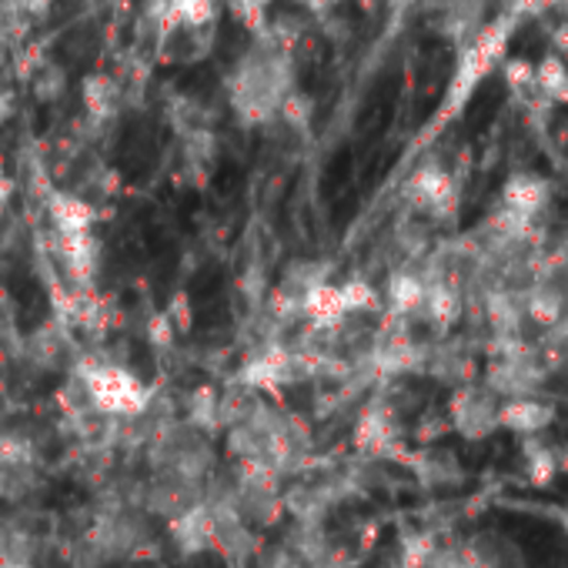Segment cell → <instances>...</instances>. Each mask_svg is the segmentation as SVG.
<instances>
[{"label": "cell", "mask_w": 568, "mask_h": 568, "mask_svg": "<svg viewBox=\"0 0 568 568\" xmlns=\"http://www.w3.org/2000/svg\"><path fill=\"white\" fill-rule=\"evenodd\" d=\"M298 4H302L305 11L325 14V11H332V4H335V0H298Z\"/></svg>", "instance_id": "obj_30"}, {"label": "cell", "mask_w": 568, "mask_h": 568, "mask_svg": "<svg viewBox=\"0 0 568 568\" xmlns=\"http://www.w3.org/2000/svg\"><path fill=\"white\" fill-rule=\"evenodd\" d=\"M405 194L412 201V211L418 214H432V217H448L455 214V204H458V191H455V181L445 168L438 164H422L408 184H405Z\"/></svg>", "instance_id": "obj_5"}, {"label": "cell", "mask_w": 568, "mask_h": 568, "mask_svg": "<svg viewBox=\"0 0 568 568\" xmlns=\"http://www.w3.org/2000/svg\"><path fill=\"white\" fill-rule=\"evenodd\" d=\"M395 241L402 244L405 254H422V251L428 247V224H425L418 214H408V217L398 224Z\"/></svg>", "instance_id": "obj_24"}, {"label": "cell", "mask_w": 568, "mask_h": 568, "mask_svg": "<svg viewBox=\"0 0 568 568\" xmlns=\"http://www.w3.org/2000/svg\"><path fill=\"white\" fill-rule=\"evenodd\" d=\"M548 201V184L535 174H515L505 181V191H501V207L518 214V217H535Z\"/></svg>", "instance_id": "obj_11"}, {"label": "cell", "mask_w": 568, "mask_h": 568, "mask_svg": "<svg viewBox=\"0 0 568 568\" xmlns=\"http://www.w3.org/2000/svg\"><path fill=\"white\" fill-rule=\"evenodd\" d=\"M505 78H508V84L521 94H541L538 91V81H535V68L528 64V61H508L505 64Z\"/></svg>", "instance_id": "obj_25"}, {"label": "cell", "mask_w": 568, "mask_h": 568, "mask_svg": "<svg viewBox=\"0 0 568 568\" xmlns=\"http://www.w3.org/2000/svg\"><path fill=\"white\" fill-rule=\"evenodd\" d=\"M267 4L271 0H227L231 14L251 31V34H261L267 28Z\"/></svg>", "instance_id": "obj_23"}, {"label": "cell", "mask_w": 568, "mask_h": 568, "mask_svg": "<svg viewBox=\"0 0 568 568\" xmlns=\"http://www.w3.org/2000/svg\"><path fill=\"white\" fill-rule=\"evenodd\" d=\"M355 448L372 458H402L405 462L408 455H402L395 408H388L385 402H375L372 408H365L355 425Z\"/></svg>", "instance_id": "obj_6"}, {"label": "cell", "mask_w": 568, "mask_h": 568, "mask_svg": "<svg viewBox=\"0 0 568 568\" xmlns=\"http://www.w3.org/2000/svg\"><path fill=\"white\" fill-rule=\"evenodd\" d=\"M187 425L201 428V432H217L221 422H217V392L214 388H197L191 392L187 398Z\"/></svg>", "instance_id": "obj_19"}, {"label": "cell", "mask_w": 568, "mask_h": 568, "mask_svg": "<svg viewBox=\"0 0 568 568\" xmlns=\"http://www.w3.org/2000/svg\"><path fill=\"white\" fill-rule=\"evenodd\" d=\"M211 28H197V24H164L158 31L161 44H158V54L164 64H187V61H201L207 51H211Z\"/></svg>", "instance_id": "obj_7"}, {"label": "cell", "mask_w": 568, "mask_h": 568, "mask_svg": "<svg viewBox=\"0 0 568 568\" xmlns=\"http://www.w3.org/2000/svg\"><path fill=\"white\" fill-rule=\"evenodd\" d=\"M58 251H61V261L71 274H78L81 281L91 277L98 271V261H101V241L94 237V231H84V234H64L58 237Z\"/></svg>", "instance_id": "obj_12"}, {"label": "cell", "mask_w": 568, "mask_h": 568, "mask_svg": "<svg viewBox=\"0 0 568 568\" xmlns=\"http://www.w3.org/2000/svg\"><path fill=\"white\" fill-rule=\"evenodd\" d=\"M525 471H528V481L535 488H545L551 485L555 471H558V462H555V448L551 445H541L535 442V435H525Z\"/></svg>", "instance_id": "obj_17"}, {"label": "cell", "mask_w": 568, "mask_h": 568, "mask_svg": "<svg viewBox=\"0 0 568 568\" xmlns=\"http://www.w3.org/2000/svg\"><path fill=\"white\" fill-rule=\"evenodd\" d=\"M535 81L545 101L568 104V64L558 54H548L541 64H535Z\"/></svg>", "instance_id": "obj_16"}, {"label": "cell", "mask_w": 568, "mask_h": 568, "mask_svg": "<svg viewBox=\"0 0 568 568\" xmlns=\"http://www.w3.org/2000/svg\"><path fill=\"white\" fill-rule=\"evenodd\" d=\"M51 4H54V0H18V8L28 11V14H41V11H48Z\"/></svg>", "instance_id": "obj_28"}, {"label": "cell", "mask_w": 568, "mask_h": 568, "mask_svg": "<svg viewBox=\"0 0 568 568\" xmlns=\"http://www.w3.org/2000/svg\"><path fill=\"white\" fill-rule=\"evenodd\" d=\"M342 298H345V308H348V318L355 315H368V312H378V292L372 288V281L365 277H352L342 284Z\"/></svg>", "instance_id": "obj_21"}, {"label": "cell", "mask_w": 568, "mask_h": 568, "mask_svg": "<svg viewBox=\"0 0 568 568\" xmlns=\"http://www.w3.org/2000/svg\"><path fill=\"white\" fill-rule=\"evenodd\" d=\"M28 352H31V358H34L38 365H44V368H61V358H64V352H68V342H64L61 332L41 328V332L31 338Z\"/></svg>", "instance_id": "obj_20"}, {"label": "cell", "mask_w": 568, "mask_h": 568, "mask_svg": "<svg viewBox=\"0 0 568 568\" xmlns=\"http://www.w3.org/2000/svg\"><path fill=\"white\" fill-rule=\"evenodd\" d=\"M78 378L88 392L91 408L104 418L128 422L151 408L154 392L134 372H128L114 362H88L78 368Z\"/></svg>", "instance_id": "obj_2"}, {"label": "cell", "mask_w": 568, "mask_h": 568, "mask_svg": "<svg viewBox=\"0 0 568 568\" xmlns=\"http://www.w3.org/2000/svg\"><path fill=\"white\" fill-rule=\"evenodd\" d=\"M81 98H84V108L94 121H111L118 114V104H121V88L108 74H91L81 84Z\"/></svg>", "instance_id": "obj_14"}, {"label": "cell", "mask_w": 568, "mask_h": 568, "mask_svg": "<svg viewBox=\"0 0 568 568\" xmlns=\"http://www.w3.org/2000/svg\"><path fill=\"white\" fill-rule=\"evenodd\" d=\"M34 91H38V98H41V101H58V98H61V91H64V71L51 64V68L44 71V78H38V81H34Z\"/></svg>", "instance_id": "obj_26"}, {"label": "cell", "mask_w": 568, "mask_h": 568, "mask_svg": "<svg viewBox=\"0 0 568 568\" xmlns=\"http://www.w3.org/2000/svg\"><path fill=\"white\" fill-rule=\"evenodd\" d=\"M551 48H555V54H558V58H568V28L555 31V38H551Z\"/></svg>", "instance_id": "obj_29"}, {"label": "cell", "mask_w": 568, "mask_h": 568, "mask_svg": "<svg viewBox=\"0 0 568 568\" xmlns=\"http://www.w3.org/2000/svg\"><path fill=\"white\" fill-rule=\"evenodd\" d=\"M555 422V408L531 398V395H515L498 402V428L518 432V435H538Z\"/></svg>", "instance_id": "obj_9"}, {"label": "cell", "mask_w": 568, "mask_h": 568, "mask_svg": "<svg viewBox=\"0 0 568 568\" xmlns=\"http://www.w3.org/2000/svg\"><path fill=\"white\" fill-rule=\"evenodd\" d=\"M558 521H561V525L568 528V508H561V511H558Z\"/></svg>", "instance_id": "obj_33"}, {"label": "cell", "mask_w": 568, "mask_h": 568, "mask_svg": "<svg viewBox=\"0 0 568 568\" xmlns=\"http://www.w3.org/2000/svg\"><path fill=\"white\" fill-rule=\"evenodd\" d=\"M168 535L178 545V551L184 555H201L211 551V538H214V518H211V505L201 498L197 505H191L184 515L168 521Z\"/></svg>", "instance_id": "obj_8"}, {"label": "cell", "mask_w": 568, "mask_h": 568, "mask_svg": "<svg viewBox=\"0 0 568 568\" xmlns=\"http://www.w3.org/2000/svg\"><path fill=\"white\" fill-rule=\"evenodd\" d=\"M4 568H38V565H31V561H4Z\"/></svg>", "instance_id": "obj_32"}, {"label": "cell", "mask_w": 568, "mask_h": 568, "mask_svg": "<svg viewBox=\"0 0 568 568\" xmlns=\"http://www.w3.org/2000/svg\"><path fill=\"white\" fill-rule=\"evenodd\" d=\"M435 538L428 531H415L402 545V568H428L435 558Z\"/></svg>", "instance_id": "obj_22"}, {"label": "cell", "mask_w": 568, "mask_h": 568, "mask_svg": "<svg viewBox=\"0 0 568 568\" xmlns=\"http://www.w3.org/2000/svg\"><path fill=\"white\" fill-rule=\"evenodd\" d=\"M508 38V24H495V28H485L475 34L471 48L465 51V58L458 61V71L452 78V88H448V98H445V118H452L465 101L468 94L478 88V81L491 71V61L501 54V44Z\"/></svg>", "instance_id": "obj_3"}, {"label": "cell", "mask_w": 568, "mask_h": 568, "mask_svg": "<svg viewBox=\"0 0 568 568\" xmlns=\"http://www.w3.org/2000/svg\"><path fill=\"white\" fill-rule=\"evenodd\" d=\"M48 217L58 231V237L64 234H84L94 231L98 211L91 207V201H84L81 194H68V191H54L48 197Z\"/></svg>", "instance_id": "obj_10"}, {"label": "cell", "mask_w": 568, "mask_h": 568, "mask_svg": "<svg viewBox=\"0 0 568 568\" xmlns=\"http://www.w3.org/2000/svg\"><path fill=\"white\" fill-rule=\"evenodd\" d=\"M254 48L237 61L231 74V108L241 124H267L277 118L281 101L295 91L292 51L274 44L264 31L254 34Z\"/></svg>", "instance_id": "obj_1"}, {"label": "cell", "mask_w": 568, "mask_h": 568, "mask_svg": "<svg viewBox=\"0 0 568 568\" xmlns=\"http://www.w3.org/2000/svg\"><path fill=\"white\" fill-rule=\"evenodd\" d=\"M448 425L468 438V442H481L491 432H498V395L488 385H462L452 395L448 405Z\"/></svg>", "instance_id": "obj_4"}, {"label": "cell", "mask_w": 568, "mask_h": 568, "mask_svg": "<svg viewBox=\"0 0 568 568\" xmlns=\"http://www.w3.org/2000/svg\"><path fill=\"white\" fill-rule=\"evenodd\" d=\"M18 111V101H14V91L0 84V124H8Z\"/></svg>", "instance_id": "obj_27"}, {"label": "cell", "mask_w": 568, "mask_h": 568, "mask_svg": "<svg viewBox=\"0 0 568 568\" xmlns=\"http://www.w3.org/2000/svg\"><path fill=\"white\" fill-rule=\"evenodd\" d=\"M565 325H568V322H565Z\"/></svg>", "instance_id": "obj_34"}, {"label": "cell", "mask_w": 568, "mask_h": 568, "mask_svg": "<svg viewBox=\"0 0 568 568\" xmlns=\"http://www.w3.org/2000/svg\"><path fill=\"white\" fill-rule=\"evenodd\" d=\"M8 187H11V184H8V178H4V174H0V204H4V201H8V194H11Z\"/></svg>", "instance_id": "obj_31"}, {"label": "cell", "mask_w": 568, "mask_h": 568, "mask_svg": "<svg viewBox=\"0 0 568 568\" xmlns=\"http://www.w3.org/2000/svg\"><path fill=\"white\" fill-rule=\"evenodd\" d=\"M405 462H412L415 475L425 481V485H452V481H462V468L455 462L452 452H438V448H428L422 455H408Z\"/></svg>", "instance_id": "obj_15"}, {"label": "cell", "mask_w": 568, "mask_h": 568, "mask_svg": "<svg viewBox=\"0 0 568 568\" xmlns=\"http://www.w3.org/2000/svg\"><path fill=\"white\" fill-rule=\"evenodd\" d=\"M164 4H168V21L164 24H197V28H207V24L217 21V4H214V0H164Z\"/></svg>", "instance_id": "obj_18"}, {"label": "cell", "mask_w": 568, "mask_h": 568, "mask_svg": "<svg viewBox=\"0 0 568 568\" xmlns=\"http://www.w3.org/2000/svg\"><path fill=\"white\" fill-rule=\"evenodd\" d=\"M385 298H388L392 315H405V318L418 315V308L425 302V277L415 274V271H395L388 277Z\"/></svg>", "instance_id": "obj_13"}]
</instances>
